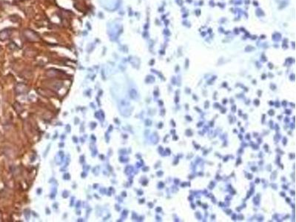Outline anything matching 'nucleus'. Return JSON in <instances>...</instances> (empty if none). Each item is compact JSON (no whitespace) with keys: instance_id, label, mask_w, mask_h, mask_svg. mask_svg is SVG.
<instances>
[{"instance_id":"nucleus-1","label":"nucleus","mask_w":296,"mask_h":222,"mask_svg":"<svg viewBox=\"0 0 296 222\" xmlns=\"http://www.w3.org/2000/svg\"><path fill=\"white\" fill-rule=\"evenodd\" d=\"M10 35H11V30L7 29L3 30L0 32V40L5 41V40L7 39L10 37Z\"/></svg>"}]
</instances>
